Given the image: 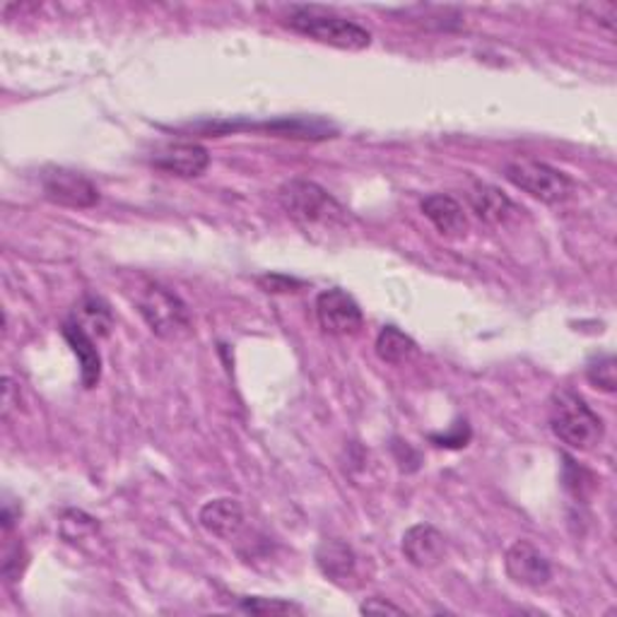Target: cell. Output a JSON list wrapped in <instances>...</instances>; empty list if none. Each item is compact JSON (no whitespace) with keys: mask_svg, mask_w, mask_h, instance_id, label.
Returning <instances> with one entry per match:
<instances>
[{"mask_svg":"<svg viewBox=\"0 0 617 617\" xmlns=\"http://www.w3.org/2000/svg\"><path fill=\"white\" fill-rule=\"evenodd\" d=\"M547 422L569 449L593 451L605 437L603 418L571 388H557L547 403Z\"/></svg>","mask_w":617,"mask_h":617,"instance_id":"2","label":"cell"},{"mask_svg":"<svg viewBox=\"0 0 617 617\" xmlns=\"http://www.w3.org/2000/svg\"><path fill=\"white\" fill-rule=\"evenodd\" d=\"M505 569L513 584L525 589H543L553 579L551 559L529 541H517L509 547L505 555Z\"/></svg>","mask_w":617,"mask_h":617,"instance_id":"9","label":"cell"},{"mask_svg":"<svg viewBox=\"0 0 617 617\" xmlns=\"http://www.w3.org/2000/svg\"><path fill=\"white\" fill-rule=\"evenodd\" d=\"M22 557H27L25 551H22V545L10 547V551L5 553V559H3V577H5L8 581L20 579L22 567H25V562H27V559H22Z\"/></svg>","mask_w":617,"mask_h":617,"instance_id":"23","label":"cell"},{"mask_svg":"<svg viewBox=\"0 0 617 617\" xmlns=\"http://www.w3.org/2000/svg\"><path fill=\"white\" fill-rule=\"evenodd\" d=\"M191 131H201L205 135H227L234 131H263L278 138H292V141H330L338 138V129L330 121L316 119V117H285L273 119L263 123H244V121H205L191 125Z\"/></svg>","mask_w":617,"mask_h":617,"instance_id":"5","label":"cell"},{"mask_svg":"<svg viewBox=\"0 0 617 617\" xmlns=\"http://www.w3.org/2000/svg\"><path fill=\"white\" fill-rule=\"evenodd\" d=\"M61 334L68 346H71V350L75 352V358L80 360V376H83V386L95 388L101 379V358H99L95 338L89 336L83 326L75 324L73 318H68V322L63 324Z\"/></svg>","mask_w":617,"mask_h":617,"instance_id":"14","label":"cell"},{"mask_svg":"<svg viewBox=\"0 0 617 617\" xmlns=\"http://www.w3.org/2000/svg\"><path fill=\"white\" fill-rule=\"evenodd\" d=\"M374 350L376 358L386 364H394V367H401V364H408L418 358V342L396 326H384L379 330Z\"/></svg>","mask_w":617,"mask_h":617,"instance_id":"17","label":"cell"},{"mask_svg":"<svg viewBox=\"0 0 617 617\" xmlns=\"http://www.w3.org/2000/svg\"><path fill=\"white\" fill-rule=\"evenodd\" d=\"M430 441L434 447H447V449H463L471 441V427H468L465 420H459L453 425V430L444 432V434H432Z\"/></svg>","mask_w":617,"mask_h":617,"instance_id":"22","label":"cell"},{"mask_svg":"<svg viewBox=\"0 0 617 617\" xmlns=\"http://www.w3.org/2000/svg\"><path fill=\"white\" fill-rule=\"evenodd\" d=\"M316 318L330 336H355L362 328V308L346 290H324L316 297Z\"/></svg>","mask_w":617,"mask_h":617,"instance_id":"8","label":"cell"},{"mask_svg":"<svg viewBox=\"0 0 617 617\" xmlns=\"http://www.w3.org/2000/svg\"><path fill=\"white\" fill-rule=\"evenodd\" d=\"M586 379L591 386L601 388L605 394H615L617 388V362L615 355L605 352V355H596L586 362Z\"/></svg>","mask_w":617,"mask_h":617,"instance_id":"19","label":"cell"},{"mask_svg":"<svg viewBox=\"0 0 617 617\" xmlns=\"http://www.w3.org/2000/svg\"><path fill=\"white\" fill-rule=\"evenodd\" d=\"M15 406H20V388L15 386V382L5 376L3 379V420L10 418V410Z\"/></svg>","mask_w":617,"mask_h":617,"instance_id":"27","label":"cell"},{"mask_svg":"<svg viewBox=\"0 0 617 617\" xmlns=\"http://www.w3.org/2000/svg\"><path fill=\"white\" fill-rule=\"evenodd\" d=\"M198 521L205 531L220 541H232L246 525V513L242 501L234 497H217L205 501L198 513Z\"/></svg>","mask_w":617,"mask_h":617,"instance_id":"12","label":"cell"},{"mask_svg":"<svg viewBox=\"0 0 617 617\" xmlns=\"http://www.w3.org/2000/svg\"><path fill=\"white\" fill-rule=\"evenodd\" d=\"M135 306H138L143 322L150 326L157 338L177 340L191 330L189 306L179 300L177 292H171L165 285L147 282L141 290L138 300H135Z\"/></svg>","mask_w":617,"mask_h":617,"instance_id":"6","label":"cell"},{"mask_svg":"<svg viewBox=\"0 0 617 617\" xmlns=\"http://www.w3.org/2000/svg\"><path fill=\"white\" fill-rule=\"evenodd\" d=\"M401 551L406 559L418 569H432L444 562L447 557V541L441 531L430 523H415L403 533Z\"/></svg>","mask_w":617,"mask_h":617,"instance_id":"11","label":"cell"},{"mask_svg":"<svg viewBox=\"0 0 617 617\" xmlns=\"http://www.w3.org/2000/svg\"><path fill=\"white\" fill-rule=\"evenodd\" d=\"M239 610L251 615H300L304 613L302 605L285 598H242L239 601Z\"/></svg>","mask_w":617,"mask_h":617,"instance_id":"21","label":"cell"},{"mask_svg":"<svg viewBox=\"0 0 617 617\" xmlns=\"http://www.w3.org/2000/svg\"><path fill=\"white\" fill-rule=\"evenodd\" d=\"M505 179L509 184L529 193L531 198L541 201L545 205H557L565 203L571 193H574V181L567 177L562 169L551 167L541 159L521 157L511 159L505 167Z\"/></svg>","mask_w":617,"mask_h":617,"instance_id":"4","label":"cell"},{"mask_svg":"<svg viewBox=\"0 0 617 617\" xmlns=\"http://www.w3.org/2000/svg\"><path fill=\"white\" fill-rule=\"evenodd\" d=\"M258 285L266 292H273V294H278V292H294L297 288H300V280H294V278H288V276H263L258 278Z\"/></svg>","mask_w":617,"mask_h":617,"instance_id":"24","label":"cell"},{"mask_svg":"<svg viewBox=\"0 0 617 617\" xmlns=\"http://www.w3.org/2000/svg\"><path fill=\"white\" fill-rule=\"evenodd\" d=\"M282 210L306 232H336L350 225L348 210L314 181L290 179L278 191Z\"/></svg>","mask_w":617,"mask_h":617,"instance_id":"1","label":"cell"},{"mask_svg":"<svg viewBox=\"0 0 617 617\" xmlns=\"http://www.w3.org/2000/svg\"><path fill=\"white\" fill-rule=\"evenodd\" d=\"M150 165L171 177L196 179L210 167V153L198 143H169L153 153Z\"/></svg>","mask_w":617,"mask_h":617,"instance_id":"10","label":"cell"},{"mask_svg":"<svg viewBox=\"0 0 617 617\" xmlns=\"http://www.w3.org/2000/svg\"><path fill=\"white\" fill-rule=\"evenodd\" d=\"M41 191L47 201L63 208L85 210L99 203V189L85 174L65 167H49L41 174Z\"/></svg>","mask_w":617,"mask_h":617,"instance_id":"7","label":"cell"},{"mask_svg":"<svg viewBox=\"0 0 617 617\" xmlns=\"http://www.w3.org/2000/svg\"><path fill=\"white\" fill-rule=\"evenodd\" d=\"M565 487L567 493L574 495L577 499H586L593 489H596V477H593L586 468H581L577 461H571L565 456Z\"/></svg>","mask_w":617,"mask_h":617,"instance_id":"20","label":"cell"},{"mask_svg":"<svg viewBox=\"0 0 617 617\" xmlns=\"http://www.w3.org/2000/svg\"><path fill=\"white\" fill-rule=\"evenodd\" d=\"M584 10V13H593L598 17V22L601 25L605 27V29H615V17H617V5L615 3H610V0H603V3H593V5H584L581 8Z\"/></svg>","mask_w":617,"mask_h":617,"instance_id":"25","label":"cell"},{"mask_svg":"<svg viewBox=\"0 0 617 617\" xmlns=\"http://www.w3.org/2000/svg\"><path fill=\"white\" fill-rule=\"evenodd\" d=\"M73 322L83 326L93 338L95 336L107 338L113 328L111 308L105 300H99V297H85V300L80 302L75 308Z\"/></svg>","mask_w":617,"mask_h":617,"instance_id":"18","label":"cell"},{"mask_svg":"<svg viewBox=\"0 0 617 617\" xmlns=\"http://www.w3.org/2000/svg\"><path fill=\"white\" fill-rule=\"evenodd\" d=\"M288 27L318 44L342 51H364L372 47V34L348 17H340L318 5H297L288 15Z\"/></svg>","mask_w":617,"mask_h":617,"instance_id":"3","label":"cell"},{"mask_svg":"<svg viewBox=\"0 0 617 617\" xmlns=\"http://www.w3.org/2000/svg\"><path fill=\"white\" fill-rule=\"evenodd\" d=\"M420 208H422V215H425L444 237H451V239L465 237L468 217H465L463 205L456 198L447 196V193H432V196L422 201Z\"/></svg>","mask_w":617,"mask_h":617,"instance_id":"13","label":"cell"},{"mask_svg":"<svg viewBox=\"0 0 617 617\" xmlns=\"http://www.w3.org/2000/svg\"><path fill=\"white\" fill-rule=\"evenodd\" d=\"M0 521H3V531L5 533L13 531V525L20 521V507L13 505V499L3 501V517H0Z\"/></svg>","mask_w":617,"mask_h":617,"instance_id":"28","label":"cell"},{"mask_svg":"<svg viewBox=\"0 0 617 617\" xmlns=\"http://www.w3.org/2000/svg\"><path fill=\"white\" fill-rule=\"evenodd\" d=\"M468 201H471V208L480 220L489 225H507L513 217H519V213H523L505 191L489 184H475L468 193Z\"/></svg>","mask_w":617,"mask_h":617,"instance_id":"15","label":"cell"},{"mask_svg":"<svg viewBox=\"0 0 617 617\" xmlns=\"http://www.w3.org/2000/svg\"><path fill=\"white\" fill-rule=\"evenodd\" d=\"M360 610L362 613H370V615H386V613H391V615H403L406 610L401 608V605H396L391 601H386V598H367L362 605H360Z\"/></svg>","mask_w":617,"mask_h":617,"instance_id":"26","label":"cell"},{"mask_svg":"<svg viewBox=\"0 0 617 617\" xmlns=\"http://www.w3.org/2000/svg\"><path fill=\"white\" fill-rule=\"evenodd\" d=\"M316 567L322 569V574L328 577L330 581H348L355 577L358 571V555L346 541H338V539H328L322 541L316 547Z\"/></svg>","mask_w":617,"mask_h":617,"instance_id":"16","label":"cell"}]
</instances>
